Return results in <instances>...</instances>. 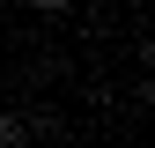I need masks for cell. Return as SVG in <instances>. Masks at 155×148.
<instances>
[{
	"label": "cell",
	"instance_id": "cell-1",
	"mask_svg": "<svg viewBox=\"0 0 155 148\" xmlns=\"http://www.w3.org/2000/svg\"><path fill=\"white\" fill-rule=\"evenodd\" d=\"M30 141V119H22V111H0V148H22Z\"/></svg>",
	"mask_w": 155,
	"mask_h": 148
},
{
	"label": "cell",
	"instance_id": "cell-2",
	"mask_svg": "<svg viewBox=\"0 0 155 148\" xmlns=\"http://www.w3.org/2000/svg\"><path fill=\"white\" fill-rule=\"evenodd\" d=\"M30 8H37V15H59V8H74V0H30Z\"/></svg>",
	"mask_w": 155,
	"mask_h": 148
},
{
	"label": "cell",
	"instance_id": "cell-3",
	"mask_svg": "<svg viewBox=\"0 0 155 148\" xmlns=\"http://www.w3.org/2000/svg\"><path fill=\"white\" fill-rule=\"evenodd\" d=\"M0 15H8V0H0Z\"/></svg>",
	"mask_w": 155,
	"mask_h": 148
}]
</instances>
